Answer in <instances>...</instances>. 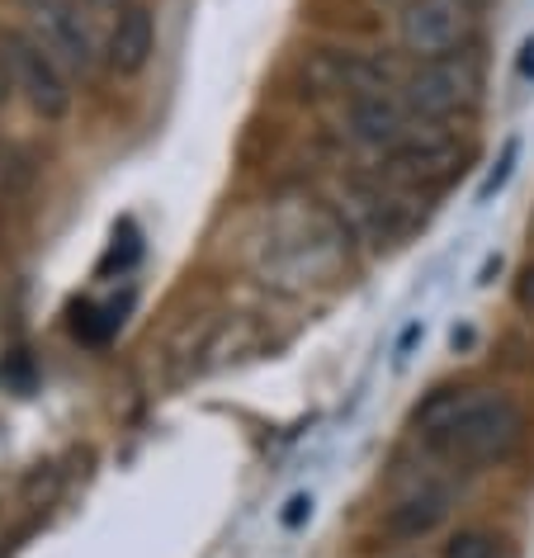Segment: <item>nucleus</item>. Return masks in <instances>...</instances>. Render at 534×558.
<instances>
[{"label":"nucleus","mask_w":534,"mask_h":558,"mask_svg":"<svg viewBox=\"0 0 534 558\" xmlns=\"http://www.w3.org/2000/svg\"><path fill=\"white\" fill-rule=\"evenodd\" d=\"M341 123H345L350 143H355L360 151H369V157H388V151L416 129V119H412V109H406V100L398 95V86L364 90V95H355V100H345Z\"/></svg>","instance_id":"9"},{"label":"nucleus","mask_w":534,"mask_h":558,"mask_svg":"<svg viewBox=\"0 0 534 558\" xmlns=\"http://www.w3.org/2000/svg\"><path fill=\"white\" fill-rule=\"evenodd\" d=\"M421 204H426V194L392 185L384 171L369 175V180H350V190H345V214L355 218V228L369 236L374 246L402 242V236L416 228Z\"/></svg>","instance_id":"8"},{"label":"nucleus","mask_w":534,"mask_h":558,"mask_svg":"<svg viewBox=\"0 0 534 558\" xmlns=\"http://www.w3.org/2000/svg\"><path fill=\"white\" fill-rule=\"evenodd\" d=\"M20 15H24V29L72 72V81L95 76V66L105 62V44L95 38L81 0H20Z\"/></svg>","instance_id":"5"},{"label":"nucleus","mask_w":534,"mask_h":558,"mask_svg":"<svg viewBox=\"0 0 534 558\" xmlns=\"http://www.w3.org/2000/svg\"><path fill=\"white\" fill-rule=\"evenodd\" d=\"M157 52V15L147 5H123L105 34V66L123 81L143 76Z\"/></svg>","instance_id":"10"},{"label":"nucleus","mask_w":534,"mask_h":558,"mask_svg":"<svg viewBox=\"0 0 534 558\" xmlns=\"http://www.w3.org/2000/svg\"><path fill=\"white\" fill-rule=\"evenodd\" d=\"M473 5H477V10H483V5H487V0H473Z\"/></svg>","instance_id":"18"},{"label":"nucleus","mask_w":534,"mask_h":558,"mask_svg":"<svg viewBox=\"0 0 534 558\" xmlns=\"http://www.w3.org/2000/svg\"><path fill=\"white\" fill-rule=\"evenodd\" d=\"M299 81L307 100H355L364 90H388L398 86L402 72L384 52H360V48H313L299 62Z\"/></svg>","instance_id":"6"},{"label":"nucleus","mask_w":534,"mask_h":558,"mask_svg":"<svg viewBox=\"0 0 534 558\" xmlns=\"http://www.w3.org/2000/svg\"><path fill=\"white\" fill-rule=\"evenodd\" d=\"M369 5H378V10H402L406 0H369Z\"/></svg>","instance_id":"17"},{"label":"nucleus","mask_w":534,"mask_h":558,"mask_svg":"<svg viewBox=\"0 0 534 558\" xmlns=\"http://www.w3.org/2000/svg\"><path fill=\"white\" fill-rule=\"evenodd\" d=\"M440 558H511V539L497 535V530H487V525H463L445 539Z\"/></svg>","instance_id":"12"},{"label":"nucleus","mask_w":534,"mask_h":558,"mask_svg":"<svg viewBox=\"0 0 534 558\" xmlns=\"http://www.w3.org/2000/svg\"><path fill=\"white\" fill-rule=\"evenodd\" d=\"M15 95V81H10V66H5V58H0V105Z\"/></svg>","instance_id":"16"},{"label":"nucleus","mask_w":534,"mask_h":558,"mask_svg":"<svg viewBox=\"0 0 534 558\" xmlns=\"http://www.w3.org/2000/svg\"><path fill=\"white\" fill-rule=\"evenodd\" d=\"M449 507H454L449 487H440V483L412 487V493L388 507V515L378 521V535H384L388 544H416V539L435 535V530L449 521Z\"/></svg>","instance_id":"11"},{"label":"nucleus","mask_w":534,"mask_h":558,"mask_svg":"<svg viewBox=\"0 0 534 558\" xmlns=\"http://www.w3.org/2000/svg\"><path fill=\"white\" fill-rule=\"evenodd\" d=\"M477 5L473 0H406L398 10V48L416 62L449 58L473 44Z\"/></svg>","instance_id":"7"},{"label":"nucleus","mask_w":534,"mask_h":558,"mask_svg":"<svg viewBox=\"0 0 534 558\" xmlns=\"http://www.w3.org/2000/svg\"><path fill=\"white\" fill-rule=\"evenodd\" d=\"M0 58H5L10 81H15V90L24 95V105H29L38 119L58 123L72 114V105H76L72 72H66L24 24H10V29L0 34Z\"/></svg>","instance_id":"4"},{"label":"nucleus","mask_w":534,"mask_h":558,"mask_svg":"<svg viewBox=\"0 0 534 558\" xmlns=\"http://www.w3.org/2000/svg\"><path fill=\"white\" fill-rule=\"evenodd\" d=\"M90 5H109V0H90Z\"/></svg>","instance_id":"19"},{"label":"nucleus","mask_w":534,"mask_h":558,"mask_svg":"<svg viewBox=\"0 0 534 558\" xmlns=\"http://www.w3.org/2000/svg\"><path fill=\"white\" fill-rule=\"evenodd\" d=\"M515 303H520V313L534 317V265H525L520 279H515Z\"/></svg>","instance_id":"15"},{"label":"nucleus","mask_w":534,"mask_h":558,"mask_svg":"<svg viewBox=\"0 0 534 558\" xmlns=\"http://www.w3.org/2000/svg\"><path fill=\"white\" fill-rule=\"evenodd\" d=\"M421 445L454 469L506 464L525 440V408L501 388H440L416 412Z\"/></svg>","instance_id":"1"},{"label":"nucleus","mask_w":534,"mask_h":558,"mask_svg":"<svg viewBox=\"0 0 534 558\" xmlns=\"http://www.w3.org/2000/svg\"><path fill=\"white\" fill-rule=\"evenodd\" d=\"M307 515H313V497H307V493H299V497H289V511L279 515V521H284L289 530H299V525L307 521Z\"/></svg>","instance_id":"14"},{"label":"nucleus","mask_w":534,"mask_h":558,"mask_svg":"<svg viewBox=\"0 0 534 558\" xmlns=\"http://www.w3.org/2000/svg\"><path fill=\"white\" fill-rule=\"evenodd\" d=\"M483 62H477L473 48L449 52V58H430L416 62L412 72H402L398 95L406 100L416 123H445V129H459L469 123L477 109H483Z\"/></svg>","instance_id":"2"},{"label":"nucleus","mask_w":534,"mask_h":558,"mask_svg":"<svg viewBox=\"0 0 534 558\" xmlns=\"http://www.w3.org/2000/svg\"><path fill=\"white\" fill-rule=\"evenodd\" d=\"M392 185L412 190V194H435L469 171L473 161V137L463 129H445V123H416L388 157H378Z\"/></svg>","instance_id":"3"},{"label":"nucleus","mask_w":534,"mask_h":558,"mask_svg":"<svg viewBox=\"0 0 534 558\" xmlns=\"http://www.w3.org/2000/svg\"><path fill=\"white\" fill-rule=\"evenodd\" d=\"M515 157H520V143H515V137H511V143H506V147H501V161H497V166H491V175L483 180V190H477V199H483V204H487V199H491V194H497V190L506 185V180H511V166H515Z\"/></svg>","instance_id":"13"}]
</instances>
